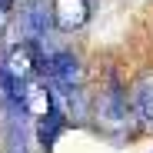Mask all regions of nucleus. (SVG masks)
I'll use <instances>...</instances> for the list:
<instances>
[{
	"mask_svg": "<svg viewBox=\"0 0 153 153\" xmlns=\"http://www.w3.org/2000/svg\"><path fill=\"white\" fill-rule=\"evenodd\" d=\"M97 120L107 133H120L126 123L133 120V110H130V100H126V90L120 87V80L110 73V87L100 93L97 100Z\"/></svg>",
	"mask_w": 153,
	"mask_h": 153,
	"instance_id": "obj_1",
	"label": "nucleus"
},
{
	"mask_svg": "<svg viewBox=\"0 0 153 153\" xmlns=\"http://www.w3.org/2000/svg\"><path fill=\"white\" fill-rule=\"evenodd\" d=\"M17 23H20L23 40H43L50 27H57V20H53V4L47 7V0H23Z\"/></svg>",
	"mask_w": 153,
	"mask_h": 153,
	"instance_id": "obj_2",
	"label": "nucleus"
},
{
	"mask_svg": "<svg viewBox=\"0 0 153 153\" xmlns=\"http://www.w3.org/2000/svg\"><path fill=\"white\" fill-rule=\"evenodd\" d=\"M50 83L57 87H80V76H83V67H80V57L73 50H53L50 53Z\"/></svg>",
	"mask_w": 153,
	"mask_h": 153,
	"instance_id": "obj_3",
	"label": "nucleus"
},
{
	"mask_svg": "<svg viewBox=\"0 0 153 153\" xmlns=\"http://www.w3.org/2000/svg\"><path fill=\"white\" fill-rule=\"evenodd\" d=\"M53 20L63 33L80 30L90 20V0H53Z\"/></svg>",
	"mask_w": 153,
	"mask_h": 153,
	"instance_id": "obj_4",
	"label": "nucleus"
},
{
	"mask_svg": "<svg viewBox=\"0 0 153 153\" xmlns=\"http://www.w3.org/2000/svg\"><path fill=\"white\" fill-rule=\"evenodd\" d=\"M130 110L133 120L143 126H153V73H143L130 90Z\"/></svg>",
	"mask_w": 153,
	"mask_h": 153,
	"instance_id": "obj_5",
	"label": "nucleus"
},
{
	"mask_svg": "<svg viewBox=\"0 0 153 153\" xmlns=\"http://www.w3.org/2000/svg\"><path fill=\"white\" fill-rule=\"evenodd\" d=\"M63 123H67V110L60 107V100L53 103V110L50 113H43L40 117V123H37V137H40V150H50L57 143V137H60V130H63Z\"/></svg>",
	"mask_w": 153,
	"mask_h": 153,
	"instance_id": "obj_6",
	"label": "nucleus"
}]
</instances>
